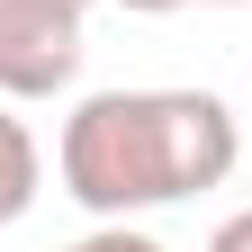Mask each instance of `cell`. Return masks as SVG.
I'll use <instances>...</instances> for the list:
<instances>
[{
    "label": "cell",
    "instance_id": "obj_1",
    "mask_svg": "<svg viewBox=\"0 0 252 252\" xmlns=\"http://www.w3.org/2000/svg\"><path fill=\"white\" fill-rule=\"evenodd\" d=\"M234 171V117L216 90H90L63 117V189L90 216L162 207Z\"/></svg>",
    "mask_w": 252,
    "mask_h": 252
},
{
    "label": "cell",
    "instance_id": "obj_2",
    "mask_svg": "<svg viewBox=\"0 0 252 252\" xmlns=\"http://www.w3.org/2000/svg\"><path fill=\"white\" fill-rule=\"evenodd\" d=\"M90 0H0V99H45L81 72Z\"/></svg>",
    "mask_w": 252,
    "mask_h": 252
},
{
    "label": "cell",
    "instance_id": "obj_3",
    "mask_svg": "<svg viewBox=\"0 0 252 252\" xmlns=\"http://www.w3.org/2000/svg\"><path fill=\"white\" fill-rule=\"evenodd\" d=\"M36 171H45V153H36V135L0 108V225L9 216H27V198H36Z\"/></svg>",
    "mask_w": 252,
    "mask_h": 252
},
{
    "label": "cell",
    "instance_id": "obj_4",
    "mask_svg": "<svg viewBox=\"0 0 252 252\" xmlns=\"http://www.w3.org/2000/svg\"><path fill=\"white\" fill-rule=\"evenodd\" d=\"M63 252H162V243H153V234H135V225L117 216V225H99V234H81V243H63Z\"/></svg>",
    "mask_w": 252,
    "mask_h": 252
},
{
    "label": "cell",
    "instance_id": "obj_5",
    "mask_svg": "<svg viewBox=\"0 0 252 252\" xmlns=\"http://www.w3.org/2000/svg\"><path fill=\"white\" fill-rule=\"evenodd\" d=\"M207 252H252V207H243V216H225V225L207 234Z\"/></svg>",
    "mask_w": 252,
    "mask_h": 252
},
{
    "label": "cell",
    "instance_id": "obj_6",
    "mask_svg": "<svg viewBox=\"0 0 252 252\" xmlns=\"http://www.w3.org/2000/svg\"><path fill=\"white\" fill-rule=\"evenodd\" d=\"M126 9H180V0H126Z\"/></svg>",
    "mask_w": 252,
    "mask_h": 252
}]
</instances>
